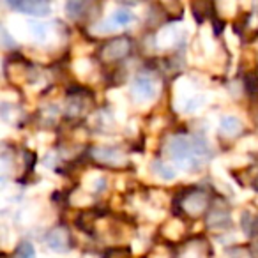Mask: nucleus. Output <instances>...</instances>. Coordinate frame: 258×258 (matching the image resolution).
I'll return each mask as SVG.
<instances>
[{"mask_svg":"<svg viewBox=\"0 0 258 258\" xmlns=\"http://www.w3.org/2000/svg\"><path fill=\"white\" fill-rule=\"evenodd\" d=\"M166 152L179 168H184L187 172L200 168L209 158V149L204 140L197 137H184V135L172 138L168 142Z\"/></svg>","mask_w":258,"mask_h":258,"instance_id":"obj_1","label":"nucleus"},{"mask_svg":"<svg viewBox=\"0 0 258 258\" xmlns=\"http://www.w3.org/2000/svg\"><path fill=\"white\" fill-rule=\"evenodd\" d=\"M131 51V41L127 37H115L101 46L99 57L104 62H118L125 58Z\"/></svg>","mask_w":258,"mask_h":258,"instance_id":"obj_2","label":"nucleus"},{"mask_svg":"<svg viewBox=\"0 0 258 258\" xmlns=\"http://www.w3.org/2000/svg\"><path fill=\"white\" fill-rule=\"evenodd\" d=\"M209 205H211V198H209V195L202 189L191 191V193H187L186 197L182 198L184 212H186L187 216H191V218L202 216L209 209Z\"/></svg>","mask_w":258,"mask_h":258,"instance_id":"obj_3","label":"nucleus"},{"mask_svg":"<svg viewBox=\"0 0 258 258\" xmlns=\"http://www.w3.org/2000/svg\"><path fill=\"white\" fill-rule=\"evenodd\" d=\"M158 92V85L156 80L147 73H140L131 83V96L137 101H149L156 96Z\"/></svg>","mask_w":258,"mask_h":258,"instance_id":"obj_4","label":"nucleus"},{"mask_svg":"<svg viewBox=\"0 0 258 258\" xmlns=\"http://www.w3.org/2000/svg\"><path fill=\"white\" fill-rule=\"evenodd\" d=\"M44 242L53 251H68L71 246V233L64 226H55L44 237Z\"/></svg>","mask_w":258,"mask_h":258,"instance_id":"obj_5","label":"nucleus"},{"mask_svg":"<svg viewBox=\"0 0 258 258\" xmlns=\"http://www.w3.org/2000/svg\"><path fill=\"white\" fill-rule=\"evenodd\" d=\"M92 156L96 161H99L101 165L106 166H122L125 163V158L122 152H118L117 149L111 147H97L92 151Z\"/></svg>","mask_w":258,"mask_h":258,"instance_id":"obj_6","label":"nucleus"},{"mask_svg":"<svg viewBox=\"0 0 258 258\" xmlns=\"http://www.w3.org/2000/svg\"><path fill=\"white\" fill-rule=\"evenodd\" d=\"M11 6L18 11L32 16H46L50 13V4L43 0H22V2H15Z\"/></svg>","mask_w":258,"mask_h":258,"instance_id":"obj_7","label":"nucleus"},{"mask_svg":"<svg viewBox=\"0 0 258 258\" xmlns=\"http://www.w3.org/2000/svg\"><path fill=\"white\" fill-rule=\"evenodd\" d=\"M240 129H242V124L237 117L233 115H226V117L221 118V124H219V131H221L223 137L226 138H233L240 133Z\"/></svg>","mask_w":258,"mask_h":258,"instance_id":"obj_8","label":"nucleus"},{"mask_svg":"<svg viewBox=\"0 0 258 258\" xmlns=\"http://www.w3.org/2000/svg\"><path fill=\"white\" fill-rule=\"evenodd\" d=\"M207 223L211 228H228L230 226V212L228 211H219V209H212L209 212Z\"/></svg>","mask_w":258,"mask_h":258,"instance_id":"obj_9","label":"nucleus"},{"mask_svg":"<svg viewBox=\"0 0 258 258\" xmlns=\"http://www.w3.org/2000/svg\"><path fill=\"white\" fill-rule=\"evenodd\" d=\"M240 226H242V230L249 237L258 235V218H254V216L249 214V212H244V214H242V219H240Z\"/></svg>","mask_w":258,"mask_h":258,"instance_id":"obj_10","label":"nucleus"},{"mask_svg":"<svg viewBox=\"0 0 258 258\" xmlns=\"http://www.w3.org/2000/svg\"><path fill=\"white\" fill-rule=\"evenodd\" d=\"M13 258H36V249H34L32 242H29V240L20 242L18 247L15 249Z\"/></svg>","mask_w":258,"mask_h":258,"instance_id":"obj_11","label":"nucleus"},{"mask_svg":"<svg viewBox=\"0 0 258 258\" xmlns=\"http://www.w3.org/2000/svg\"><path fill=\"white\" fill-rule=\"evenodd\" d=\"M133 18L135 16L129 11H125V9H117V11L111 15L110 22L113 23V25H127V23L133 22Z\"/></svg>","mask_w":258,"mask_h":258,"instance_id":"obj_12","label":"nucleus"},{"mask_svg":"<svg viewBox=\"0 0 258 258\" xmlns=\"http://www.w3.org/2000/svg\"><path fill=\"white\" fill-rule=\"evenodd\" d=\"M154 172L158 173L161 179H165V180H172L173 177H175V172H173L172 166L166 165V163H163V161L154 163Z\"/></svg>","mask_w":258,"mask_h":258,"instance_id":"obj_13","label":"nucleus"},{"mask_svg":"<svg viewBox=\"0 0 258 258\" xmlns=\"http://www.w3.org/2000/svg\"><path fill=\"white\" fill-rule=\"evenodd\" d=\"M83 9H85V4H83V2H69V4L66 6V11H68L69 18H78V16L83 13Z\"/></svg>","mask_w":258,"mask_h":258,"instance_id":"obj_14","label":"nucleus"},{"mask_svg":"<svg viewBox=\"0 0 258 258\" xmlns=\"http://www.w3.org/2000/svg\"><path fill=\"white\" fill-rule=\"evenodd\" d=\"M32 32H34V36L37 37L39 41H43V39H46V25H43V23H32Z\"/></svg>","mask_w":258,"mask_h":258,"instance_id":"obj_15","label":"nucleus"},{"mask_svg":"<svg viewBox=\"0 0 258 258\" xmlns=\"http://www.w3.org/2000/svg\"><path fill=\"white\" fill-rule=\"evenodd\" d=\"M230 258H256L251 251L247 249H240V247H237V249L232 251V254H230Z\"/></svg>","mask_w":258,"mask_h":258,"instance_id":"obj_16","label":"nucleus"},{"mask_svg":"<svg viewBox=\"0 0 258 258\" xmlns=\"http://www.w3.org/2000/svg\"><path fill=\"white\" fill-rule=\"evenodd\" d=\"M182 258H200V253H198V249H193V247L189 246L182 253Z\"/></svg>","mask_w":258,"mask_h":258,"instance_id":"obj_17","label":"nucleus"}]
</instances>
